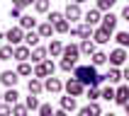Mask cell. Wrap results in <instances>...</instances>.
Instances as JSON below:
<instances>
[{"label":"cell","mask_w":129,"mask_h":116,"mask_svg":"<svg viewBox=\"0 0 129 116\" xmlns=\"http://www.w3.org/2000/svg\"><path fill=\"white\" fill-rule=\"evenodd\" d=\"M115 39H117V44H119L122 48H127V46H129V32H119Z\"/></svg>","instance_id":"cell-30"},{"label":"cell","mask_w":129,"mask_h":116,"mask_svg":"<svg viewBox=\"0 0 129 116\" xmlns=\"http://www.w3.org/2000/svg\"><path fill=\"white\" fill-rule=\"evenodd\" d=\"M54 116H68V111H63V109H56V111H54Z\"/></svg>","instance_id":"cell-45"},{"label":"cell","mask_w":129,"mask_h":116,"mask_svg":"<svg viewBox=\"0 0 129 116\" xmlns=\"http://www.w3.org/2000/svg\"><path fill=\"white\" fill-rule=\"evenodd\" d=\"M115 102L119 104V106H124V104L129 102V87L127 85H122V87H117V90H115Z\"/></svg>","instance_id":"cell-8"},{"label":"cell","mask_w":129,"mask_h":116,"mask_svg":"<svg viewBox=\"0 0 129 116\" xmlns=\"http://www.w3.org/2000/svg\"><path fill=\"white\" fill-rule=\"evenodd\" d=\"M0 104H3V94H0Z\"/></svg>","instance_id":"cell-50"},{"label":"cell","mask_w":129,"mask_h":116,"mask_svg":"<svg viewBox=\"0 0 129 116\" xmlns=\"http://www.w3.org/2000/svg\"><path fill=\"white\" fill-rule=\"evenodd\" d=\"M122 20H127V22H129V5L122 10Z\"/></svg>","instance_id":"cell-44"},{"label":"cell","mask_w":129,"mask_h":116,"mask_svg":"<svg viewBox=\"0 0 129 116\" xmlns=\"http://www.w3.org/2000/svg\"><path fill=\"white\" fill-rule=\"evenodd\" d=\"M78 48H80V53H85V56H93V53H95V41H93V39H85V41H80Z\"/></svg>","instance_id":"cell-23"},{"label":"cell","mask_w":129,"mask_h":116,"mask_svg":"<svg viewBox=\"0 0 129 116\" xmlns=\"http://www.w3.org/2000/svg\"><path fill=\"white\" fill-rule=\"evenodd\" d=\"M20 27L24 29V32H32V29L37 27V20L29 17V14H22V17H20Z\"/></svg>","instance_id":"cell-19"},{"label":"cell","mask_w":129,"mask_h":116,"mask_svg":"<svg viewBox=\"0 0 129 116\" xmlns=\"http://www.w3.org/2000/svg\"><path fill=\"white\" fill-rule=\"evenodd\" d=\"M29 56H32V48H29V46H22V44H20V46H15V58H17L20 63H22V60H27Z\"/></svg>","instance_id":"cell-16"},{"label":"cell","mask_w":129,"mask_h":116,"mask_svg":"<svg viewBox=\"0 0 129 116\" xmlns=\"http://www.w3.org/2000/svg\"><path fill=\"white\" fill-rule=\"evenodd\" d=\"M115 2H117V0H98V10H100V12H102V10H110Z\"/></svg>","instance_id":"cell-37"},{"label":"cell","mask_w":129,"mask_h":116,"mask_svg":"<svg viewBox=\"0 0 129 116\" xmlns=\"http://www.w3.org/2000/svg\"><path fill=\"white\" fill-rule=\"evenodd\" d=\"M122 78H124V80H127V82H129V68H124V72H122Z\"/></svg>","instance_id":"cell-46"},{"label":"cell","mask_w":129,"mask_h":116,"mask_svg":"<svg viewBox=\"0 0 129 116\" xmlns=\"http://www.w3.org/2000/svg\"><path fill=\"white\" fill-rule=\"evenodd\" d=\"M100 99L115 102V87H105V90H100Z\"/></svg>","instance_id":"cell-29"},{"label":"cell","mask_w":129,"mask_h":116,"mask_svg":"<svg viewBox=\"0 0 129 116\" xmlns=\"http://www.w3.org/2000/svg\"><path fill=\"white\" fill-rule=\"evenodd\" d=\"M54 32H58V34H66V32H71V24H68V20H61V22H56L54 24Z\"/></svg>","instance_id":"cell-27"},{"label":"cell","mask_w":129,"mask_h":116,"mask_svg":"<svg viewBox=\"0 0 129 116\" xmlns=\"http://www.w3.org/2000/svg\"><path fill=\"white\" fill-rule=\"evenodd\" d=\"M49 0H34V10L37 12H49Z\"/></svg>","instance_id":"cell-31"},{"label":"cell","mask_w":129,"mask_h":116,"mask_svg":"<svg viewBox=\"0 0 129 116\" xmlns=\"http://www.w3.org/2000/svg\"><path fill=\"white\" fill-rule=\"evenodd\" d=\"M39 116H54L51 104H42V106H39Z\"/></svg>","instance_id":"cell-39"},{"label":"cell","mask_w":129,"mask_h":116,"mask_svg":"<svg viewBox=\"0 0 129 116\" xmlns=\"http://www.w3.org/2000/svg\"><path fill=\"white\" fill-rule=\"evenodd\" d=\"M66 92L71 94V97H80V94L85 92V85H83V82H80V80H76V78H71L68 80V82H66Z\"/></svg>","instance_id":"cell-4"},{"label":"cell","mask_w":129,"mask_h":116,"mask_svg":"<svg viewBox=\"0 0 129 116\" xmlns=\"http://www.w3.org/2000/svg\"><path fill=\"white\" fill-rule=\"evenodd\" d=\"M85 94H88V99H90V102H98V99H100V90H98V87H88Z\"/></svg>","instance_id":"cell-34"},{"label":"cell","mask_w":129,"mask_h":116,"mask_svg":"<svg viewBox=\"0 0 129 116\" xmlns=\"http://www.w3.org/2000/svg\"><path fill=\"white\" fill-rule=\"evenodd\" d=\"M90 58H93V65H95V68H98V65H105V63H107V53H102V51H95Z\"/></svg>","instance_id":"cell-26"},{"label":"cell","mask_w":129,"mask_h":116,"mask_svg":"<svg viewBox=\"0 0 129 116\" xmlns=\"http://www.w3.org/2000/svg\"><path fill=\"white\" fill-rule=\"evenodd\" d=\"M63 14H66V20H71V22H76V20H80V17H83V12H80V5H76V2H68Z\"/></svg>","instance_id":"cell-7"},{"label":"cell","mask_w":129,"mask_h":116,"mask_svg":"<svg viewBox=\"0 0 129 116\" xmlns=\"http://www.w3.org/2000/svg\"><path fill=\"white\" fill-rule=\"evenodd\" d=\"M17 99H20V92H17L15 87H10V90L3 94V102H5V104H10V106H15V104H17Z\"/></svg>","instance_id":"cell-14"},{"label":"cell","mask_w":129,"mask_h":116,"mask_svg":"<svg viewBox=\"0 0 129 116\" xmlns=\"http://www.w3.org/2000/svg\"><path fill=\"white\" fill-rule=\"evenodd\" d=\"M98 22H102V14L98 7H93V10H88L85 12V24H90V27H95Z\"/></svg>","instance_id":"cell-11"},{"label":"cell","mask_w":129,"mask_h":116,"mask_svg":"<svg viewBox=\"0 0 129 116\" xmlns=\"http://www.w3.org/2000/svg\"><path fill=\"white\" fill-rule=\"evenodd\" d=\"M17 75H32V65H29L27 60H22L20 68H17Z\"/></svg>","instance_id":"cell-35"},{"label":"cell","mask_w":129,"mask_h":116,"mask_svg":"<svg viewBox=\"0 0 129 116\" xmlns=\"http://www.w3.org/2000/svg\"><path fill=\"white\" fill-rule=\"evenodd\" d=\"M73 2H76V5H80V2H85V0H73Z\"/></svg>","instance_id":"cell-48"},{"label":"cell","mask_w":129,"mask_h":116,"mask_svg":"<svg viewBox=\"0 0 129 116\" xmlns=\"http://www.w3.org/2000/svg\"><path fill=\"white\" fill-rule=\"evenodd\" d=\"M80 56V48L76 46V44H68V46H63V58H71V60H78Z\"/></svg>","instance_id":"cell-17"},{"label":"cell","mask_w":129,"mask_h":116,"mask_svg":"<svg viewBox=\"0 0 129 116\" xmlns=\"http://www.w3.org/2000/svg\"><path fill=\"white\" fill-rule=\"evenodd\" d=\"M78 116H93V114H90V106H83V109L78 111Z\"/></svg>","instance_id":"cell-43"},{"label":"cell","mask_w":129,"mask_h":116,"mask_svg":"<svg viewBox=\"0 0 129 116\" xmlns=\"http://www.w3.org/2000/svg\"><path fill=\"white\" fill-rule=\"evenodd\" d=\"M15 58V46H3L0 48V60H10Z\"/></svg>","instance_id":"cell-28"},{"label":"cell","mask_w":129,"mask_h":116,"mask_svg":"<svg viewBox=\"0 0 129 116\" xmlns=\"http://www.w3.org/2000/svg\"><path fill=\"white\" fill-rule=\"evenodd\" d=\"M10 17H15V20H20V17H22V10H20V7H15V5H12V10H10Z\"/></svg>","instance_id":"cell-42"},{"label":"cell","mask_w":129,"mask_h":116,"mask_svg":"<svg viewBox=\"0 0 129 116\" xmlns=\"http://www.w3.org/2000/svg\"><path fill=\"white\" fill-rule=\"evenodd\" d=\"M63 17H66V14H63V12H56V10H54V12H49V22H51V24H56V22H61Z\"/></svg>","instance_id":"cell-38"},{"label":"cell","mask_w":129,"mask_h":116,"mask_svg":"<svg viewBox=\"0 0 129 116\" xmlns=\"http://www.w3.org/2000/svg\"><path fill=\"white\" fill-rule=\"evenodd\" d=\"M27 104H15L12 106V116H27Z\"/></svg>","instance_id":"cell-32"},{"label":"cell","mask_w":129,"mask_h":116,"mask_svg":"<svg viewBox=\"0 0 129 116\" xmlns=\"http://www.w3.org/2000/svg\"><path fill=\"white\" fill-rule=\"evenodd\" d=\"M117 22H119V17L117 14H112V12H107L105 17H102V29H107L110 34L115 32V27H117Z\"/></svg>","instance_id":"cell-9"},{"label":"cell","mask_w":129,"mask_h":116,"mask_svg":"<svg viewBox=\"0 0 129 116\" xmlns=\"http://www.w3.org/2000/svg\"><path fill=\"white\" fill-rule=\"evenodd\" d=\"M12 5L22 10V7H29V5H34V0H12Z\"/></svg>","instance_id":"cell-40"},{"label":"cell","mask_w":129,"mask_h":116,"mask_svg":"<svg viewBox=\"0 0 129 116\" xmlns=\"http://www.w3.org/2000/svg\"><path fill=\"white\" fill-rule=\"evenodd\" d=\"M61 109H63V111H76V109H78V104H76V97H71V94L61 97Z\"/></svg>","instance_id":"cell-15"},{"label":"cell","mask_w":129,"mask_h":116,"mask_svg":"<svg viewBox=\"0 0 129 116\" xmlns=\"http://www.w3.org/2000/svg\"><path fill=\"white\" fill-rule=\"evenodd\" d=\"M44 90H46V92H51V94H58L61 90H63V82H61L58 78H54V75H51V78L44 80Z\"/></svg>","instance_id":"cell-6"},{"label":"cell","mask_w":129,"mask_h":116,"mask_svg":"<svg viewBox=\"0 0 129 116\" xmlns=\"http://www.w3.org/2000/svg\"><path fill=\"white\" fill-rule=\"evenodd\" d=\"M93 41L95 44H110V32H107V29H95V32H93Z\"/></svg>","instance_id":"cell-13"},{"label":"cell","mask_w":129,"mask_h":116,"mask_svg":"<svg viewBox=\"0 0 129 116\" xmlns=\"http://www.w3.org/2000/svg\"><path fill=\"white\" fill-rule=\"evenodd\" d=\"M107 60L115 65V68H119V65H124V60H127V51L119 46V48H115V51H112V53L107 56Z\"/></svg>","instance_id":"cell-5"},{"label":"cell","mask_w":129,"mask_h":116,"mask_svg":"<svg viewBox=\"0 0 129 116\" xmlns=\"http://www.w3.org/2000/svg\"><path fill=\"white\" fill-rule=\"evenodd\" d=\"M54 70H56V65H54V60H49V58L34 65V75H37L39 80H42V78H44V80L51 78V75H54Z\"/></svg>","instance_id":"cell-2"},{"label":"cell","mask_w":129,"mask_h":116,"mask_svg":"<svg viewBox=\"0 0 129 116\" xmlns=\"http://www.w3.org/2000/svg\"><path fill=\"white\" fill-rule=\"evenodd\" d=\"M37 32H39V36H42V39H49V36L54 34V24H51V22H44V24H39V29H37Z\"/></svg>","instance_id":"cell-24"},{"label":"cell","mask_w":129,"mask_h":116,"mask_svg":"<svg viewBox=\"0 0 129 116\" xmlns=\"http://www.w3.org/2000/svg\"><path fill=\"white\" fill-rule=\"evenodd\" d=\"M102 116H115V114H102Z\"/></svg>","instance_id":"cell-49"},{"label":"cell","mask_w":129,"mask_h":116,"mask_svg":"<svg viewBox=\"0 0 129 116\" xmlns=\"http://www.w3.org/2000/svg\"><path fill=\"white\" fill-rule=\"evenodd\" d=\"M124 111H127V116H129V102H127V104H124Z\"/></svg>","instance_id":"cell-47"},{"label":"cell","mask_w":129,"mask_h":116,"mask_svg":"<svg viewBox=\"0 0 129 116\" xmlns=\"http://www.w3.org/2000/svg\"><path fill=\"white\" fill-rule=\"evenodd\" d=\"M27 90H29V94H37V97H39V94L44 92V82L39 78H32V80H29V85H27Z\"/></svg>","instance_id":"cell-12"},{"label":"cell","mask_w":129,"mask_h":116,"mask_svg":"<svg viewBox=\"0 0 129 116\" xmlns=\"http://www.w3.org/2000/svg\"><path fill=\"white\" fill-rule=\"evenodd\" d=\"M105 80H110V85L119 82V80H122V70H119V68H110V72L105 75Z\"/></svg>","instance_id":"cell-25"},{"label":"cell","mask_w":129,"mask_h":116,"mask_svg":"<svg viewBox=\"0 0 129 116\" xmlns=\"http://www.w3.org/2000/svg\"><path fill=\"white\" fill-rule=\"evenodd\" d=\"M24 104H27V109H39V106H42V104H39V99H37V94H29Z\"/></svg>","instance_id":"cell-36"},{"label":"cell","mask_w":129,"mask_h":116,"mask_svg":"<svg viewBox=\"0 0 129 116\" xmlns=\"http://www.w3.org/2000/svg\"><path fill=\"white\" fill-rule=\"evenodd\" d=\"M0 116H12V106L10 104H0Z\"/></svg>","instance_id":"cell-41"},{"label":"cell","mask_w":129,"mask_h":116,"mask_svg":"<svg viewBox=\"0 0 129 116\" xmlns=\"http://www.w3.org/2000/svg\"><path fill=\"white\" fill-rule=\"evenodd\" d=\"M17 80H20V78H17V72H15V70H5L3 75H0V82H3L5 87H15V85H17Z\"/></svg>","instance_id":"cell-10"},{"label":"cell","mask_w":129,"mask_h":116,"mask_svg":"<svg viewBox=\"0 0 129 116\" xmlns=\"http://www.w3.org/2000/svg\"><path fill=\"white\" fill-rule=\"evenodd\" d=\"M39 39H42V36H39V32H34V29L24 34V41H27L29 48H37V46H39Z\"/></svg>","instance_id":"cell-18"},{"label":"cell","mask_w":129,"mask_h":116,"mask_svg":"<svg viewBox=\"0 0 129 116\" xmlns=\"http://www.w3.org/2000/svg\"><path fill=\"white\" fill-rule=\"evenodd\" d=\"M76 63H78V60H71V58H63V60H61V70H76Z\"/></svg>","instance_id":"cell-33"},{"label":"cell","mask_w":129,"mask_h":116,"mask_svg":"<svg viewBox=\"0 0 129 116\" xmlns=\"http://www.w3.org/2000/svg\"><path fill=\"white\" fill-rule=\"evenodd\" d=\"M46 53H49V51L46 48H42V46H37V48H32V60H34V63H42V60H46Z\"/></svg>","instance_id":"cell-21"},{"label":"cell","mask_w":129,"mask_h":116,"mask_svg":"<svg viewBox=\"0 0 129 116\" xmlns=\"http://www.w3.org/2000/svg\"><path fill=\"white\" fill-rule=\"evenodd\" d=\"M76 29H78V39H83V41H85V39H93L95 29L90 27V24H80V27H76Z\"/></svg>","instance_id":"cell-22"},{"label":"cell","mask_w":129,"mask_h":116,"mask_svg":"<svg viewBox=\"0 0 129 116\" xmlns=\"http://www.w3.org/2000/svg\"><path fill=\"white\" fill-rule=\"evenodd\" d=\"M46 51H49V53H51V58H56V56H63V44L54 39V41L49 44V48H46Z\"/></svg>","instance_id":"cell-20"},{"label":"cell","mask_w":129,"mask_h":116,"mask_svg":"<svg viewBox=\"0 0 129 116\" xmlns=\"http://www.w3.org/2000/svg\"><path fill=\"white\" fill-rule=\"evenodd\" d=\"M73 78L80 80V82H83V85H88V87H98V85H102V82H105V75H100L95 65H76Z\"/></svg>","instance_id":"cell-1"},{"label":"cell","mask_w":129,"mask_h":116,"mask_svg":"<svg viewBox=\"0 0 129 116\" xmlns=\"http://www.w3.org/2000/svg\"><path fill=\"white\" fill-rule=\"evenodd\" d=\"M5 39L10 41V46H20L22 41H24V29L22 27H12L5 32Z\"/></svg>","instance_id":"cell-3"}]
</instances>
